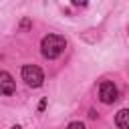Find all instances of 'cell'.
Instances as JSON below:
<instances>
[{
	"instance_id": "obj_1",
	"label": "cell",
	"mask_w": 129,
	"mask_h": 129,
	"mask_svg": "<svg viewBox=\"0 0 129 129\" xmlns=\"http://www.w3.org/2000/svg\"><path fill=\"white\" fill-rule=\"evenodd\" d=\"M64 46H67V42H64V38L58 36V34H48V36H44L42 42H40V50H42V54H44L46 58H56V56L64 50Z\"/></svg>"
},
{
	"instance_id": "obj_2",
	"label": "cell",
	"mask_w": 129,
	"mask_h": 129,
	"mask_svg": "<svg viewBox=\"0 0 129 129\" xmlns=\"http://www.w3.org/2000/svg\"><path fill=\"white\" fill-rule=\"evenodd\" d=\"M22 81L28 87H40L44 81V75L36 64H26V67H22Z\"/></svg>"
},
{
	"instance_id": "obj_3",
	"label": "cell",
	"mask_w": 129,
	"mask_h": 129,
	"mask_svg": "<svg viewBox=\"0 0 129 129\" xmlns=\"http://www.w3.org/2000/svg\"><path fill=\"white\" fill-rule=\"evenodd\" d=\"M99 99L107 105L115 103L117 101V87L111 83V81H103L101 83V89H99Z\"/></svg>"
},
{
	"instance_id": "obj_4",
	"label": "cell",
	"mask_w": 129,
	"mask_h": 129,
	"mask_svg": "<svg viewBox=\"0 0 129 129\" xmlns=\"http://www.w3.org/2000/svg\"><path fill=\"white\" fill-rule=\"evenodd\" d=\"M14 93V79L10 73L0 71V95H12Z\"/></svg>"
},
{
	"instance_id": "obj_5",
	"label": "cell",
	"mask_w": 129,
	"mask_h": 129,
	"mask_svg": "<svg viewBox=\"0 0 129 129\" xmlns=\"http://www.w3.org/2000/svg\"><path fill=\"white\" fill-rule=\"evenodd\" d=\"M115 123L119 129H129V109H121L115 117Z\"/></svg>"
},
{
	"instance_id": "obj_6",
	"label": "cell",
	"mask_w": 129,
	"mask_h": 129,
	"mask_svg": "<svg viewBox=\"0 0 129 129\" xmlns=\"http://www.w3.org/2000/svg\"><path fill=\"white\" fill-rule=\"evenodd\" d=\"M69 129H85V125H83L81 121H73V123L69 125Z\"/></svg>"
},
{
	"instance_id": "obj_7",
	"label": "cell",
	"mask_w": 129,
	"mask_h": 129,
	"mask_svg": "<svg viewBox=\"0 0 129 129\" xmlns=\"http://www.w3.org/2000/svg\"><path fill=\"white\" fill-rule=\"evenodd\" d=\"M12 129H22V127H20V125H14V127H12Z\"/></svg>"
}]
</instances>
